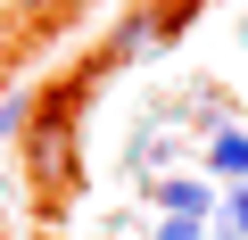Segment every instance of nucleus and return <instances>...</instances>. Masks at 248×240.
<instances>
[{
    "label": "nucleus",
    "mask_w": 248,
    "mask_h": 240,
    "mask_svg": "<svg viewBox=\"0 0 248 240\" xmlns=\"http://www.w3.org/2000/svg\"><path fill=\"white\" fill-rule=\"evenodd\" d=\"M17 166H25V182H33L42 207H58V199L75 191V174H83V99H75L66 83L42 91L33 125H25V141H17Z\"/></svg>",
    "instance_id": "1"
},
{
    "label": "nucleus",
    "mask_w": 248,
    "mask_h": 240,
    "mask_svg": "<svg viewBox=\"0 0 248 240\" xmlns=\"http://www.w3.org/2000/svg\"><path fill=\"white\" fill-rule=\"evenodd\" d=\"M149 199H157V215H199V224H215V207H223V191L207 174H149Z\"/></svg>",
    "instance_id": "2"
},
{
    "label": "nucleus",
    "mask_w": 248,
    "mask_h": 240,
    "mask_svg": "<svg viewBox=\"0 0 248 240\" xmlns=\"http://www.w3.org/2000/svg\"><path fill=\"white\" fill-rule=\"evenodd\" d=\"M199 174H207V182H223V191H232V182H248V133H240V125L207 133V141H199Z\"/></svg>",
    "instance_id": "3"
},
{
    "label": "nucleus",
    "mask_w": 248,
    "mask_h": 240,
    "mask_svg": "<svg viewBox=\"0 0 248 240\" xmlns=\"http://www.w3.org/2000/svg\"><path fill=\"white\" fill-rule=\"evenodd\" d=\"M33 91H0V141H25V125H33Z\"/></svg>",
    "instance_id": "4"
},
{
    "label": "nucleus",
    "mask_w": 248,
    "mask_h": 240,
    "mask_svg": "<svg viewBox=\"0 0 248 240\" xmlns=\"http://www.w3.org/2000/svg\"><path fill=\"white\" fill-rule=\"evenodd\" d=\"M17 25H58V17H75V0H0Z\"/></svg>",
    "instance_id": "5"
},
{
    "label": "nucleus",
    "mask_w": 248,
    "mask_h": 240,
    "mask_svg": "<svg viewBox=\"0 0 248 240\" xmlns=\"http://www.w3.org/2000/svg\"><path fill=\"white\" fill-rule=\"evenodd\" d=\"M215 232L248 240V182H232V191H223V207H215Z\"/></svg>",
    "instance_id": "6"
},
{
    "label": "nucleus",
    "mask_w": 248,
    "mask_h": 240,
    "mask_svg": "<svg viewBox=\"0 0 248 240\" xmlns=\"http://www.w3.org/2000/svg\"><path fill=\"white\" fill-rule=\"evenodd\" d=\"M149 240H207V224H199V215H157Z\"/></svg>",
    "instance_id": "7"
},
{
    "label": "nucleus",
    "mask_w": 248,
    "mask_h": 240,
    "mask_svg": "<svg viewBox=\"0 0 248 240\" xmlns=\"http://www.w3.org/2000/svg\"><path fill=\"white\" fill-rule=\"evenodd\" d=\"M207 240H232V232H215V224H207Z\"/></svg>",
    "instance_id": "8"
}]
</instances>
